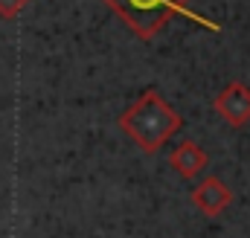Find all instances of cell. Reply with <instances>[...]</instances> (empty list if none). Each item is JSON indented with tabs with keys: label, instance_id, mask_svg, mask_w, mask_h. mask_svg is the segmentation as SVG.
<instances>
[{
	"label": "cell",
	"instance_id": "8992f818",
	"mask_svg": "<svg viewBox=\"0 0 250 238\" xmlns=\"http://www.w3.org/2000/svg\"><path fill=\"white\" fill-rule=\"evenodd\" d=\"M32 0H0V18L3 20H15V18H21V12L29 6Z\"/></svg>",
	"mask_w": 250,
	"mask_h": 238
},
{
	"label": "cell",
	"instance_id": "3957f363",
	"mask_svg": "<svg viewBox=\"0 0 250 238\" xmlns=\"http://www.w3.org/2000/svg\"><path fill=\"white\" fill-rule=\"evenodd\" d=\"M215 114L233 128H245L250 122V87L242 81H230L212 102Z\"/></svg>",
	"mask_w": 250,
	"mask_h": 238
},
{
	"label": "cell",
	"instance_id": "5b68a950",
	"mask_svg": "<svg viewBox=\"0 0 250 238\" xmlns=\"http://www.w3.org/2000/svg\"><path fill=\"white\" fill-rule=\"evenodd\" d=\"M172 169L181 175L184 180H195L207 166H209V154L201 148V145H195L192 139H184L175 151H172Z\"/></svg>",
	"mask_w": 250,
	"mask_h": 238
},
{
	"label": "cell",
	"instance_id": "6da1fadb",
	"mask_svg": "<svg viewBox=\"0 0 250 238\" xmlns=\"http://www.w3.org/2000/svg\"><path fill=\"white\" fill-rule=\"evenodd\" d=\"M120 131H125L146 154H157L184 125V117L157 93V90H143V96L120 114L117 119Z\"/></svg>",
	"mask_w": 250,
	"mask_h": 238
},
{
	"label": "cell",
	"instance_id": "277c9868",
	"mask_svg": "<svg viewBox=\"0 0 250 238\" xmlns=\"http://www.w3.org/2000/svg\"><path fill=\"white\" fill-rule=\"evenodd\" d=\"M189 200L204 212V215H209V218H218L230 203H233V192L227 189V183L218 178H207L201 180L195 189H192V195H189Z\"/></svg>",
	"mask_w": 250,
	"mask_h": 238
},
{
	"label": "cell",
	"instance_id": "7a4b0ae2",
	"mask_svg": "<svg viewBox=\"0 0 250 238\" xmlns=\"http://www.w3.org/2000/svg\"><path fill=\"white\" fill-rule=\"evenodd\" d=\"M105 6H111V12L123 20L125 26L140 38V41H151L163 32V26L172 18H184L192 20L209 32L221 35V23L204 18L201 12H195L189 3L192 0H102Z\"/></svg>",
	"mask_w": 250,
	"mask_h": 238
}]
</instances>
